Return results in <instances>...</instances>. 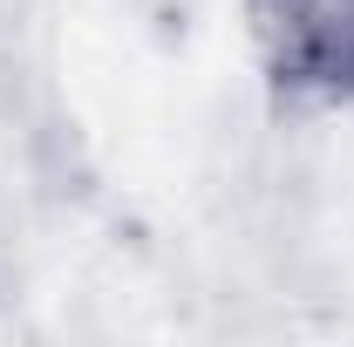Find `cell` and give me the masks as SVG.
<instances>
[{
	"mask_svg": "<svg viewBox=\"0 0 354 347\" xmlns=\"http://www.w3.org/2000/svg\"><path fill=\"white\" fill-rule=\"evenodd\" d=\"M259 68L293 102H354V0H245Z\"/></svg>",
	"mask_w": 354,
	"mask_h": 347,
	"instance_id": "cell-1",
	"label": "cell"
}]
</instances>
